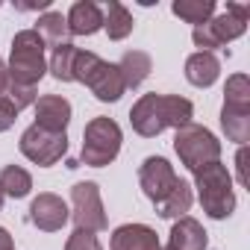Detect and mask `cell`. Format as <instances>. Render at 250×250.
<instances>
[{"instance_id":"6da1fadb","label":"cell","mask_w":250,"mask_h":250,"mask_svg":"<svg viewBox=\"0 0 250 250\" xmlns=\"http://www.w3.org/2000/svg\"><path fill=\"white\" fill-rule=\"evenodd\" d=\"M191 115H194V106L191 100L180 97V94H142L136 100V106L130 109V124L133 130L145 139H156L162 130L174 127H186L191 124Z\"/></svg>"},{"instance_id":"7a4b0ae2","label":"cell","mask_w":250,"mask_h":250,"mask_svg":"<svg viewBox=\"0 0 250 250\" xmlns=\"http://www.w3.org/2000/svg\"><path fill=\"white\" fill-rule=\"evenodd\" d=\"M71 80L88 85L91 94H94L100 103H115V100H121L124 91H127L118 65L100 59V56L91 53V50H77L74 68H71Z\"/></svg>"},{"instance_id":"3957f363","label":"cell","mask_w":250,"mask_h":250,"mask_svg":"<svg viewBox=\"0 0 250 250\" xmlns=\"http://www.w3.org/2000/svg\"><path fill=\"white\" fill-rule=\"evenodd\" d=\"M194 188H197V200L209 218L224 221L232 215V209H235L232 177H229L227 165H221V159L194 171Z\"/></svg>"},{"instance_id":"277c9868","label":"cell","mask_w":250,"mask_h":250,"mask_svg":"<svg viewBox=\"0 0 250 250\" xmlns=\"http://www.w3.org/2000/svg\"><path fill=\"white\" fill-rule=\"evenodd\" d=\"M9 83L36 88L39 80L47 74V59H44V42L36 30H21L12 39V56H9Z\"/></svg>"},{"instance_id":"5b68a950","label":"cell","mask_w":250,"mask_h":250,"mask_svg":"<svg viewBox=\"0 0 250 250\" xmlns=\"http://www.w3.org/2000/svg\"><path fill=\"white\" fill-rule=\"evenodd\" d=\"M121 127L112 121V118H91L83 130V153H80V162L83 165H91V168H103L109 162L118 159L121 153Z\"/></svg>"},{"instance_id":"8992f818","label":"cell","mask_w":250,"mask_h":250,"mask_svg":"<svg viewBox=\"0 0 250 250\" xmlns=\"http://www.w3.org/2000/svg\"><path fill=\"white\" fill-rule=\"evenodd\" d=\"M247 18H250V9H247V6H241V3H227V12L218 15V18H209V21L200 24V27H194L191 39H194V44H197L203 53H212L215 47H224V44L235 42L238 36H244Z\"/></svg>"},{"instance_id":"52a82bcc","label":"cell","mask_w":250,"mask_h":250,"mask_svg":"<svg viewBox=\"0 0 250 250\" xmlns=\"http://www.w3.org/2000/svg\"><path fill=\"white\" fill-rule=\"evenodd\" d=\"M174 150L191 174L197 168L221 159V142L215 139V133H209L200 124H186V127H180L174 133Z\"/></svg>"},{"instance_id":"ba28073f","label":"cell","mask_w":250,"mask_h":250,"mask_svg":"<svg viewBox=\"0 0 250 250\" xmlns=\"http://www.w3.org/2000/svg\"><path fill=\"white\" fill-rule=\"evenodd\" d=\"M18 147L39 168H50V165H56L68 153V136L65 133H47V130H42V127L33 124V127H27L21 133Z\"/></svg>"},{"instance_id":"9c48e42d","label":"cell","mask_w":250,"mask_h":250,"mask_svg":"<svg viewBox=\"0 0 250 250\" xmlns=\"http://www.w3.org/2000/svg\"><path fill=\"white\" fill-rule=\"evenodd\" d=\"M71 203H74L71 218H74L77 229L100 232V229H106V227H109L97 183H77V186L71 188Z\"/></svg>"},{"instance_id":"30bf717a","label":"cell","mask_w":250,"mask_h":250,"mask_svg":"<svg viewBox=\"0 0 250 250\" xmlns=\"http://www.w3.org/2000/svg\"><path fill=\"white\" fill-rule=\"evenodd\" d=\"M177 171H174V165L168 162V159H162V156H147L145 162H142V168H139V183H142V191H145V197L156 206V203H162L168 194H171V188L177 186Z\"/></svg>"},{"instance_id":"8fae6325","label":"cell","mask_w":250,"mask_h":250,"mask_svg":"<svg viewBox=\"0 0 250 250\" xmlns=\"http://www.w3.org/2000/svg\"><path fill=\"white\" fill-rule=\"evenodd\" d=\"M68 218H71V212H68V206H65V200H62L59 194L44 191V194H39V197L30 203V221H33L39 229H44V232L62 229V227L68 224Z\"/></svg>"},{"instance_id":"7c38bea8","label":"cell","mask_w":250,"mask_h":250,"mask_svg":"<svg viewBox=\"0 0 250 250\" xmlns=\"http://www.w3.org/2000/svg\"><path fill=\"white\" fill-rule=\"evenodd\" d=\"M71 124V103L59 94H44L36 100V127L47 133H65Z\"/></svg>"},{"instance_id":"4fadbf2b","label":"cell","mask_w":250,"mask_h":250,"mask_svg":"<svg viewBox=\"0 0 250 250\" xmlns=\"http://www.w3.org/2000/svg\"><path fill=\"white\" fill-rule=\"evenodd\" d=\"M112 250H159V235L147 224H124L112 232Z\"/></svg>"},{"instance_id":"5bb4252c","label":"cell","mask_w":250,"mask_h":250,"mask_svg":"<svg viewBox=\"0 0 250 250\" xmlns=\"http://www.w3.org/2000/svg\"><path fill=\"white\" fill-rule=\"evenodd\" d=\"M71 36H94L97 30H103V12L91 0H77L71 6V12L65 15Z\"/></svg>"},{"instance_id":"9a60e30c","label":"cell","mask_w":250,"mask_h":250,"mask_svg":"<svg viewBox=\"0 0 250 250\" xmlns=\"http://www.w3.org/2000/svg\"><path fill=\"white\" fill-rule=\"evenodd\" d=\"M218 77H221V62H218L215 53H203V50H197V53H191V56L186 59V80H188L191 85H197V88H209Z\"/></svg>"},{"instance_id":"2e32d148","label":"cell","mask_w":250,"mask_h":250,"mask_svg":"<svg viewBox=\"0 0 250 250\" xmlns=\"http://www.w3.org/2000/svg\"><path fill=\"white\" fill-rule=\"evenodd\" d=\"M209 238H206V229L200 227V221L183 215L174 221L171 227V247L174 250H206Z\"/></svg>"},{"instance_id":"e0dca14e","label":"cell","mask_w":250,"mask_h":250,"mask_svg":"<svg viewBox=\"0 0 250 250\" xmlns=\"http://www.w3.org/2000/svg\"><path fill=\"white\" fill-rule=\"evenodd\" d=\"M118 71H121L124 85H127V88H139L150 77L153 62H150V56L145 50H127V53L121 56V62H118Z\"/></svg>"},{"instance_id":"ac0fdd59","label":"cell","mask_w":250,"mask_h":250,"mask_svg":"<svg viewBox=\"0 0 250 250\" xmlns=\"http://www.w3.org/2000/svg\"><path fill=\"white\" fill-rule=\"evenodd\" d=\"M103 30L112 42H124L133 33V12L124 3H118V0H109L106 12H103Z\"/></svg>"},{"instance_id":"d6986e66","label":"cell","mask_w":250,"mask_h":250,"mask_svg":"<svg viewBox=\"0 0 250 250\" xmlns=\"http://www.w3.org/2000/svg\"><path fill=\"white\" fill-rule=\"evenodd\" d=\"M36 33H39L42 42L50 44V47L71 44V30H68V21H65L62 12H44V15L36 21Z\"/></svg>"},{"instance_id":"ffe728a7","label":"cell","mask_w":250,"mask_h":250,"mask_svg":"<svg viewBox=\"0 0 250 250\" xmlns=\"http://www.w3.org/2000/svg\"><path fill=\"white\" fill-rule=\"evenodd\" d=\"M191 186L186 183V180H177V186L171 188V194L162 200V203H156V212H159V218H168V221H177V218H183L188 209H191Z\"/></svg>"},{"instance_id":"44dd1931","label":"cell","mask_w":250,"mask_h":250,"mask_svg":"<svg viewBox=\"0 0 250 250\" xmlns=\"http://www.w3.org/2000/svg\"><path fill=\"white\" fill-rule=\"evenodd\" d=\"M221 127L227 133L229 142L235 145H247L250 142V112H238V109H221Z\"/></svg>"},{"instance_id":"7402d4cb","label":"cell","mask_w":250,"mask_h":250,"mask_svg":"<svg viewBox=\"0 0 250 250\" xmlns=\"http://www.w3.org/2000/svg\"><path fill=\"white\" fill-rule=\"evenodd\" d=\"M171 12L177 18H183L186 24L200 27V24H206L215 15V0H174Z\"/></svg>"},{"instance_id":"603a6c76","label":"cell","mask_w":250,"mask_h":250,"mask_svg":"<svg viewBox=\"0 0 250 250\" xmlns=\"http://www.w3.org/2000/svg\"><path fill=\"white\" fill-rule=\"evenodd\" d=\"M30 188H33L30 171H24V168H18V165H6L3 171H0V191H3L6 197L21 200V197L30 194Z\"/></svg>"},{"instance_id":"cb8c5ba5","label":"cell","mask_w":250,"mask_h":250,"mask_svg":"<svg viewBox=\"0 0 250 250\" xmlns=\"http://www.w3.org/2000/svg\"><path fill=\"white\" fill-rule=\"evenodd\" d=\"M224 106L227 109H238V112H250V80L247 74H232L224 85Z\"/></svg>"},{"instance_id":"d4e9b609","label":"cell","mask_w":250,"mask_h":250,"mask_svg":"<svg viewBox=\"0 0 250 250\" xmlns=\"http://www.w3.org/2000/svg\"><path fill=\"white\" fill-rule=\"evenodd\" d=\"M77 50H80V47H74V44L53 47V56H50V62H47V71L53 74V80H59V83H74V80H71V68H74Z\"/></svg>"},{"instance_id":"484cf974","label":"cell","mask_w":250,"mask_h":250,"mask_svg":"<svg viewBox=\"0 0 250 250\" xmlns=\"http://www.w3.org/2000/svg\"><path fill=\"white\" fill-rule=\"evenodd\" d=\"M65 250H103V247H100V241H97L94 232H88V229H74V232L68 235V241H65Z\"/></svg>"},{"instance_id":"4316f807","label":"cell","mask_w":250,"mask_h":250,"mask_svg":"<svg viewBox=\"0 0 250 250\" xmlns=\"http://www.w3.org/2000/svg\"><path fill=\"white\" fill-rule=\"evenodd\" d=\"M6 97H9V103L21 112L24 106H36V100H39V94H36V88H24V85H15V83H9V88H6Z\"/></svg>"},{"instance_id":"83f0119b","label":"cell","mask_w":250,"mask_h":250,"mask_svg":"<svg viewBox=\"0 0 250 250\" xmlns=\"http://www.w3.org/2000/svg\"><path fill=\"white\" fill-rule=\"evenodd\" d=\"M15 121H18V109L9 103L6 94H0V133H6Z\"/></svg>"},{"instance_id":"f1b7e54d","label":"cell","mask_w":250,"mask_h":250,"mask_svg":"<svg viewBox=\"0 0 250 250\" xmlns=\"http://www.w3.org/2000/svg\"><path fill=\"white\" fill-rule=\"evenodd\" d=\"M247 159H250L247 147H238V156H235V168H238V183H241V186H247V183H250V177H247Z\"/></svg>"},{"instance_id":"f546056e","label":"cell","mask_w":250,"mask_h":250,"mask_svg":"<svg viewBox=\"0 0 250 250\" xmlns=\"http://www.w3.org/2000/svg\"><path fill=\"white\" fill-rule=\"evenodd\" d=\"M9 88V71H6V62L0 59V94H6Z\"/></svg>"},{"instance_id":"4dcf8cb0","label":"cell","mask_w":250,"mask_h":250,"mask_svg":"<svg viewBox=\"0 0 250 250\" xmlns=\"http://www.w3.org/2000/svg\"><path fill=\"white\" fill-rule=\"evenodd\" d=\"M0 250H15V247H12V235H9L3 227H0Z\"/></svg>"},{"instance_id":"1f68e13d","label":"cell","mask_w":250,"mask_h":250,"mask_svg":"<svg viewBox=\"0 0 250 250\" xmlns=\"http://www.w3.org/2000/svg\"><path fill=\"white\" fill-rule=\"evenodd\" d=\"M50 6V0H39V3H18V9L30 12V9H47Z\"/></svg>"},{"instance_id":"d6a6232c","label":"cell","mask_w":250,"mask_h":250,"mask_svg":"<svg viewBox=\"0 0 250 250\" xmlns=\"http://www.w3.org/2000/svg\"><path fill=\"white\" fill-rule=\"evenodd\" d=\"M3 200H6V194H3V191H0V209H3Z\"/></svg>"},{"instance_id":"836d02e7","label":"cell","mask_w":250,"mask_h":250,"mask_svg":"<svg viewBox=\"0 0 250 250\" xmlns=\"http://www.w3.org/2000/svg\"><path fill=\"white\" fill-rule=\"evenodd\" d=\"M159 250H174V247H171V244H168V247H159Z\"/></svg>"}]
</instances>
